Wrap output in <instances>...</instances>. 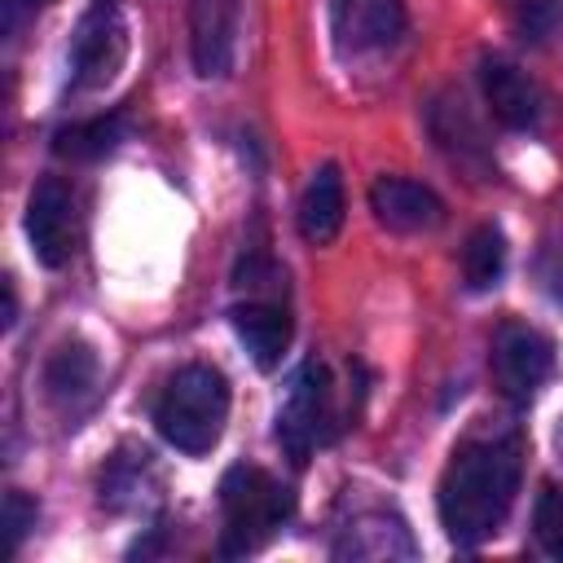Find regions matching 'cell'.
Listing matches in <instances>:
<instances>
[{
    "label": "cell",
    "mask_w": 563,
    "mask_h": 563,
    "mask_svg": "<svg viewBox=\"0 0 563 563\" xmlns=\"http://www.w3.org/2000/svg\"><path fill=\"white\" fill-rule=\"evenodd\" d=\"M339 431V413H334V383L325 361H303L290 378V391L277 409V444L286 449V457L295 466H303L312 457V449L330 444Z\"/></svg>",
    "instance_id": "4"
},
{
    "label": "cell",
    "mask_w": 563,
    "mask_h": 563,
    "mask_svg": "<svg viewBox=\"0 0 563 563\" xmlns=\"http://www.w3.org/2000/svg\"><path fill=\"white\" fill-rule=\"evenodd\" d=\"M26 238L44 268H62L75 251V198L57 176H44L26 202Z\"/></svg>",
    "instance_id": "8"
},
{
    "label": "cell",
    "mask_w": 563,
    "mask_h": 563,
    "mask_svg": "<svg viewBox=\"0 0 563 563\" xmlns=\"http://www.w3.org/2000/svg\"><path fill=\"white\" fill-rule=\"evenodd\" d=\"M128 62V22L114 0H92L70 40V88L92 92L106 88Z\"/></svg>",
    "instance_id": "5"
},
{
    "label": "cell",
    "mask_w": 563,
    "mask_h": 563,
    "mask_svg": "<svg viewBox=\"0 0 563 563\" xmlns=\"http://www.w3.org/2000/svg\"><path fill=\"white\" fill-rule=\"evenodd\" d=\"M44 4H48V0H0V31H4V40H18L22 26H26Z\"/></svg>",
    "instance_id": "20"
},
{
    "label": "cell",
    "mask_w": 563,
    "mask_h": 563,
    "mask_svg": "<svg viewBox=\"0 0 563 563\" xmlns=\"http://www.w3.org/2000/svg\"><path fill=\"white\" fill-rule=\"evenodd\" d=\"M541 282H545V290L563 303V246H550V251L541 255Z\"/></svg>",
    "instance_id": "21"
},
{
    "label": "cell",
    "mask_w": 563,
    "mask_h": 563,
    "mask_svg": "<svg viewBox=\"0 0 563 563\" xmlns=\"http://www.w3.org/2000/svg\"><path fill=\"white\" fill-rule=\"evenodd\" d=\"M44 387L57 405H79L97 387V356L88 343H62L44 365Z\"/></svg>",
    "instance_id": "15"
},
{
    "label": "cell",
    "mask_w": 563,
    "mask_h": 563,
    "mask_svg": "<svg viewBox=\"0 0 563 563\" xmlns=\"http://www.w3.org/2000/svg\"><path fill=\"white\" fill-rule=\"evenodd\" d=\"M501 273H506V238L493 224H484L462 246V277L471 290H493Z\"/></svg>",
    "instance_id": "17"
},
{
    "label": "cell",
    "mask_w": 563,
    "mask_h": 563,
    "mask_svg": "<svg viewBox=\"0 0 563 563\" xmlns=\"http://www.w3.org/2000/svg\"><path fill=\"white\" fill-rule=\"evenodd\" d=\"M18 321V295H13V282H4V325Z\"/></svg>",
    "instance_id": "22"
},
{
    "label": "cell",
    "mask_w": 563,
    "mask_h": 563,
    "mask_svg": "<svg viewBox=\"0 0 563 563\" xmlns=\"http://www.w3.org/2000/svg\"><path fill=\"white\" fill-rule=\"evenodd\" d=\"M35 528V501L26 497V493H18V488H9L4 493V537H9V554H18V545H22V537Z\"/></svg>",
    "instance_id": "19"
},
{
    "label": "cell",
    "mask_w": 563,
    "mask_h": 563,
    "mask_svg": "<svg viewBox=\"0 0 563 563\" xmlns=\"http://www.w3.org/2000/svg\"><path fill=\"white\" fill-rule=\"evenodd\" d=\"M369 207H374L378 224H387L396 233H427L444 220V202L435 198V189H427L422 180H409V176H378L369 185Z\"/></svg>",
    "instance_id": "10"
},
{
    "label": "cell",
    "mask_w": 563,
    "mask_h": 563,
    "mask_svg": "<svg viewBox=\"0 0 563 563\" xmlns=\"http://www.w3.org/2000/svg\"><path fill=\"white\" fill-rule=\"evenodd\" d=\"M229 317H233V330H238L242 347L251 352V361L260 369H273L286 356L295 325H290V312L277 295H251L246 303H233Z\"/></svg>",
    "instance_id": "12"
},
{
    "label": "cell",
    "mask_w": 563,
    "mask_h": 563,
    "mask_svg": "<svg viewBox=\"0 0 563 563\" xmlns=\"http://www.w3.org/2000/svg\"><path fill=\"white\" fill-rule=\"evenodd\" d=\"M220 515H224L220 554L224 559H246L282 532V523L295 515V497L264 466L238 462L220 479Z\"/></svg>",
    "instance_id": "3"
},
{
    "label": "cell",
    "mask_w": 563,
    "mask_h": 563,
    "mask_svg": "<svg viewBox=\"0 0 563 563\" xmlns=\"http://www.w3.org/2000/svg\"><path fill=\"white\" fill-rule=\"evenodd\" d=\"M523 479V440L515 431L506 435H471L453 449L444 475H440V523L453 545H479L488 541L519 493Z\"/></svg>",
    "instance_id": "1"
},
{
    "label": "cell",
    "mask_w": 563,
    "mask_h": 563,
    "mask_svg": "<svg viewBox=\"0 0 563 563\" xmlns=\"http://www.w3.org/2000/svg\"><path fill=\"white\" fill-rule=\"evenodd\" d=\"M479 88H484L488 110H493L506 128H515V132L537 128V119H541V92H537V84H532L519 66H510V62H501V57H484V66H479Z\"/></svg>",
    "instance_id": "13"
},
{
    "label": "cell",
    "mask_w": 563,
    "mask_h": 563,
    "mask_svg": "<svg viewBox=\"0 0 563 563\" xmlns=\"http://www.w3.org/2000/svg\"><path fill=\"white\" fill-rule=\"evenodd\" d=\"M343 229V176L334 163H321L299 198V233L312 246L334 242Z\"/></svg>",
    "instance_id": "14"
},
{
    "label": "cell",
    "mask_w": 563,
    "mask_h": 563,
    "mask_svg": "<svg viewBox=\"0 0 563 563\" xmlns=\"http://www.w3.org/2000/svg\"><path fill=\"white\" fill-rule=\"evenodd\" d=\"M123 141V119L119 114H101V119H84V123H70L53 136V150L62 158H75V163H97L106 158L114 145Z\"/></svg>",
    "instance_id": "16"
},
{
    "label": "cell",
    "mask_w": 563,
    "mask_h": 563,
    "mask_svg": "<svg viewBox=\"0 0 563 563\" xmlns=\"http://www.w3.org/2000/svg\"><path fill=\"white\" fill-rule=\"evenodd\" d=\"M189 48H194V70L202 79H224L238 53V0H194Z\"/></svg>",
    "instance_id": "9"
},
{
    "label": "cell",
    "mask_w": 563,
    "mask_h": 563,
    "mask_svg": "<svg viewBox=\"0 0 563 563\" xmlns=\"http://www.w3.org/2000/svg\"><path fill=\"white\" fill-rule=\"evenodd\" d=\"M554 369V343L532 330V325H519V321H506L493 339V378L501 387L506 400L515 405H528L541 383L550 378Z\"/></svg>",
    "instance_id": "6"
},
{
    "label": "cell",
    "mask_w": 563,
    "mask_h": 563,
    "mask_svg": "<svg viewBox=\"0 0 563 563\" xmlns=\"http://www.w3.org/2000/svg\"><path fill=\"white\" fill-rule=\"evenodd\" d=\"M330 31L343 57H374L405 35V0H330Z\"/></svg>",
    "instance_id": "7"
},
{
    "label": "cell",
    "mask_w": 563,
    "mask_h": 563,
    "mask_svg": "<svg viewBox=\"0 0 563 563\" xmlns=\"http://www.w3.org/2000/svg\"><path fill=\"white\" fill-rule=\"evenodd\" d=\"M532 532L550 559H563V488L559 484H541L532 506Z\"/></svg>",
    "instance_id": "18"
},
{
    "label": "cell",
    "mask_w": 563,
    "mask_h": 563,
    "mask_svg": "<svg viewBox=\"0 0 563 563\" xmlns=\"http://www.w3.org/2000/svg\"><path fill=\"white\" fill-rule=\"evenodd\" d=\"M229 422V378L216 365H185L154 400L158 435L180 453H211Z\"/></svg>",
    "instance_id": "2"
},
{
    "label": "cell",
    "mask_w": 563,
    "mask_h": 563,
    "mask_svg": "<svg viewBox=\"0 0 563 563\" xmlns=\"http://www.w3.org/2000/svg\"><path fill=\"white\" fill-rule=\"evenodd\" d=\"M413 532L405 528L400 515L387 510H365L347 528H339L334 559H356V563H391V559H413Z\"/></svg>",
    "instance_id": "11"
}]
</instances>
